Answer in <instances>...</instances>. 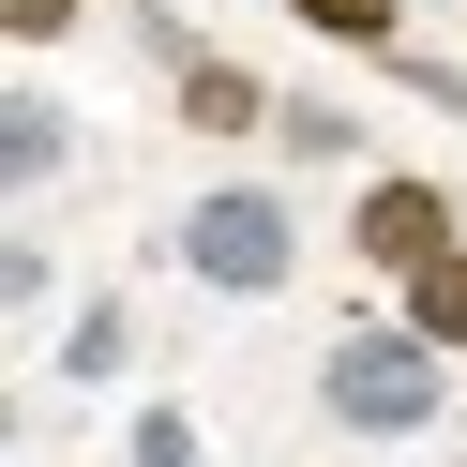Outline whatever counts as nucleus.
<instances>
[{
  "mask_svg": "<svg viewBox=\"0 0 467 467\" xmlns=\"http://www.w3.org/2000/svg\"><path fill=\"white\" fill-rule=\"evenodd\" d=\"M317 407H332L347 437H422L437 407H452V377H437V332H347L332 362H317Z\"/></svg>",
  "mask_w": 467,
  "mask_h": 467,
  "instance_id": "nucleus-1",
  "label": "nucleus"
},
{
  "mask_svg": "<svg viewBox=\"0 0 467 467\" xmlns=\"http://www.w3.org/2000/svg\"><path fill=\"white\" fill-rule=\"evenodd\" d=\"M182 272L226 286V302H272V286L302 272V212H286L272 182H212V196L182 212Z\"/></svg>",
  "mask_w": 467,
  "mask_h": 467,
  "instance_id": "nucleus-2",
  "label": "nucleus"
},
{
  "mask_svg": "<svg viewBox=\"0 0 467 467\" xmlns=\"http://www.w3.org/2000/svg\"><path fill=\"white\" fill-rule=\"evenodd\" d=\"M347 242H362V272H422V256L452 242V196H437V182H362Z\"/></svg>",
  "mask_w": 467,
  "mask_h": 467,
  "instance_id": "nucleus-3",
  "label": "nucleus"
},
{
  "mask_svg": "<svg viewBox=\"0 0 467 467\" xmlns=\"http://www.w3.org/2000/svg\"><path fill=\"white\" fill-rule=\"evenodd\" d=\"M61 151H76V121H61V106H46V91H0V182H16V196H31V182H61Z\"/></svg>",
  "mask_w": 467,
  "mask_h": 467,
  "instance_id": "nucleus-4",
  "label": "nucleus"
},
{
  "mask_svg": "<svg viewBox=\"0 0 467 467\" xmlns=\"http://www.w3.org/2000/svg\"><path fill=\"white\" fill-rule=\"evenodd\" d=\"M121 362H136V302L106 286V302H76V332H61V377H76V392H106Z\"/></svg>",
  "mask_w": 467,
  "mask_h": 467,
  "instance_id": "nucleus-5",
  "label": "nucleus"
},
{
  "mask_svg": "<svg viewBox=\"0 0 467 467\" xmlns=\"http://www.w3.org/2000/svg\"><path fill=\"white\" fill-rule=\"evenodd\" d=\"M182 121H196V136H256V121H272V91H256L242 61H182Z\"/></svg>",
  "mask_w": 467,
  "mask_h": 467,
  "instance_id": "nucleus-6",
  "label": "nucleus"
},
{
  "mask_svg": "<svg viewBox=\"0 0 467 467\" xmlns=\"http://www.w3.org/2000/svg\"><path fill=\"white\" fill-rule=\"evenodd\" d=\"M407 332H437V347H467V256L437 242L422 272H407Z\"/></svg>",
  "mask_w": 467,
  "mask_h": 467,
  "instance_id": "nucleus-7",
  "label": "nucleus"
},
{
  "mask_svg": "<svg viewBox=\"0 0 467 467\" xmlns=\"http://www.w3.org/2000/svg\"><path fill=\"white\" fill-rule=\"evenodd\" d=\"M272 136H286L302 166H347V151H362V121H347L332 91H286V106H272Z\"/></svg>",
  "mask_w": 467,
  "mask_h": 467,
  "instance_id": "nucleus-8",
  "label": "nucleus"
},
{
  "mask_svg": "<svg viewBox=\"0 0 467 467\" xmlns=\"http://www.w3.org/2000/svg\"><path fill=\"white\" fill-rule=\"evenodd\" d=\"M121 467H196V407H136V437H121Z\"/></svg>",
  "mask_w": 467,
  "mask_h": 467,
  "instance_id": "nucleus-9",
  "label": "nucleus"
},
{
  "mask_svg": "<svg viewBox=\"0 0 467 467\" xmlns=\"http://www.w3.org/2000/svg\"><path fill=\"white\" fill-rule=\"evenodd\" d=\"M302 31H332V46H392V0H302Z\"/></svg>",
  "mask_w": 467,
  "mask_h": 467,
  "instance_id": "nucleus-10",
  "label": "nucleus"
},
{
  "mask_svg": "<svg viewBox=\"0 0 467 467\" xmlns=\"http://www.w3.org/2000/svg\"><path fill=\"white\" fill-rule=\"evenodd\" d=\"M46 286H61V272H46V242H0V302H16V317H46Z\"/></svg>",
  "mask_w": 467,
  "mask_h": 467,
  "instance_id": "nucleus-11",
  "label": "nucleus"
},
{
  "mask_svg": "<svg viewBox=\"0 0 467 467\" xmlns=\"http://www.w3.org/2000/svg\"><path fill=\"white\" fill-rule=\"evenodd\" d=\"M0 16H16L31 46H46V31H76V0H0Z\"/></svg>",
  "mask_w": 467,
  "mask_h": 467,
  "instance_id": "nucleus-12",
  "label": "nucleus"
}]
</instances>
